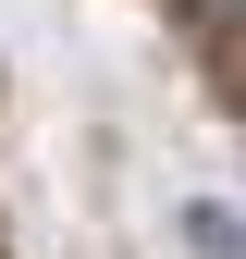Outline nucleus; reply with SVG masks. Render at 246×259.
Listing matches in <instances>:
<instances>
[{
    "label": "nucleus",
    "instance_id": "f257e3e1",
    "mask_svg": "<svg viewBox=\"0 0 246 259\" xmlns=\"http://www.w3.org/2000/svg\"><path fill=\"white\" fill-rule=\"evenodd\" d=\"M209 37H246V0H209Z\"/></svg>",
    "mask_w": 246,
    "mask_h": 259
}]
</instances>
